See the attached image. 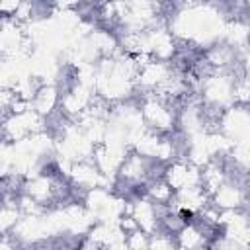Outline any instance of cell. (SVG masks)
<instances>
[{
    "mask_svg": "<svg viewBox=\"0 0 250 250\" xmlns=\"http://www.w3.org/2000/svg\"><path fill=\"white\" fill-rule=\"evenodd\" d=\"M21 4H23V0H0L2 18H14Z\"/></svg>",
    "mask_w": 250,
    "mask_h": 250,
    "instance_id": "obj_1",
    "label": "cell"
}]
</instances>
